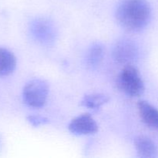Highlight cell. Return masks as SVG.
Instances as JSON below:
<instances>
[{
  "label": "cell",
  "mask_w": 158,
  "mask_h": 158,
  "mask_svg": "<svg viewBox=\"0 0 158 158\" xmlns=\"http://www.w3.org/2000/svg\"><path fill=\"white\" fill-rule=\"evenodd\" d=\"M138 48L134 42L128 39H123L117 42L113 49V57L120 64H132L137 58Z\"/></svg>",
  "instance_id": "cell-4"
},
{
  "label": "cell",
  "mask_w": 158,
  "mask_h": 158,
  "mask_svg": "<svg viewBox=\"0 0 158 158\" xmlns=\"http://www.w3.org/2000/svg\"><path fill=\"white\" fill-rule=\"evenodd\" d=\"M28 121L29 122V123L32 125L34 127H38L40 125L46 124L48 123L49 120L46 118V117H41V116L38 115H34V116H29L28 117Z\"/></svg>",
  "instance_id": "cell-12"
},
{
  "label": "cell",
  "mask_w": 158,
  "mask_h": 158,
  "mask_svg": "<svg viewBox=\"0 0 158 158\" xmlns=\"http://www.w3.org/2000/svg\"><path fill=\"white\" fill-rule=\"evenodd\" d=\"M49 91V86L45 80L34 79L28 82L23 88V101L30 107H43L47 101Z\"/></svg>",
  "instance_id": "cell-3"
},
{
  "label": "cell",
  "mask_w": 158,
  "mask_h": 158,
  "mask_svg": "<svg viewBox=\"0 0 158 158\" xmlns=\"http://www.w3.org/2000/svg\"><path fill=\"white\" fill-rule=\"evenodd\" d=\"M134 146L137 155L143 158H155L158 157V148L150 137L139 136L134 140Z\"/></svg>",
  "instance_id": "cell-8"
},
{
  "label": "cell",
  "mask_w": 158,
  "mask_h": 158,
  "mask_svg": "<svg viewBox=\"0 0 158 158\" xmlns=\"http://www.w3.org/2000/svg\"><path fill=\"white\" fill-rule=\"evenodd\" d=\"M68 129L77 135H89L98 131V125L90 114H83L71 120Z\"/></svg>",
  "instance_id": "cell-6"
},
{
  "label": "cell",
  "mask_w": 158,
  "mask_h": 158,
  "mask_svg": "<svg viewBox=\"0 0 158 158\" xmlns=\"http://www.w3.org/2000/svg\"><path fill=\"white\" fill-rule=\"evenodd\" d=\"M105 49L100 43H95L88 50L86 61L89 67L95 68L101 63L104 57Z\"/></svg>",
  "instance_id": "cell-11"
},
{
  "label": "cell",
  "mask_w": 158,
  "mask_h": 158,
  "mask_svg": "<svg viewBox=\"0 0 158 158\" xmlns=\"http://www.w3.org/2000/svg\"><path fill=\"white\" fill-rule=\"evenodd\" d=\"M120 91L131 97H138L143 94L144 83L138 69L132 64L125 65L117 80Z\"/></svg>",
  "instance_id": "cell-2"
},
{
  "label": "cell",
  "mask_w": 158,
  "mask_h": 158,
  "mask_svg": "<svg viewBox=\"0 0 158 158\" xmlns=\"http://www.w3.org/2000/svg\"><path fill=\"white\" fill-rule=\"evenodd\" d=\"M115 15L118 24L125 30L140 32L151 22L152 10L147 0H121Z\"/></svg>",
  "instance_id": "cell-1"
},
{
  "label": "cell",
  "mask_w": 158,
  "mask_h": 158,
  "mask_svg": "<svg viewBox=\"0 0 158 158\" xmlns=\"http://www.w3.org/2000/svg\"><path fill=\"white\" fill-rule=\"evenodd\" d=\"M110 100V97L103 94H92L86 95L81 100V106L93 110H97Z\"/></svg>",
  "instance_id": "cell-10"
},
{
  "label": "cell",
  "mask_w": 158,
  "mask_h": 158,
  "mask_svg": "<svg viewBox=\"0 0 158 158\" xmlns=\"http://www.w3.org/2000/svg\"><path fill=\"white\" fill-rule=\"evenodd\" d=\"M16 57L9 49L0 47V77H6L16 67Z\"/></svg>",
  "instance_id": "cell-9"
},
{
  "label": "cell",
  "mask_w": 158,
  "mask_h": 158,
  "mask_svg": "<svg viewBox=\"0 0 158 158\" xmlns=\"http://www.w3.org/2000/svg\"><path fill=\"white\" fill-rule=\"evenodd\" d=\"M31 32L35 40L43 44L52 43L56 35L55 27L46 19H35L31 26Z\"/></svg>",
  "instance_id": "cell-5"
},
{
  "label": "cell",
  "mask_w": 158,
  "mask_h": 158,
  "mask_svg": "<svg viewBox=\"0 0 158 158\" xmlns=\"http://www.w3.org/2000/svg\"><path fill=\"white\" fill-rule=\"evenodd\" d=\"M137 110L140 120L153 131L158 132V110L145 100H140L137 103Z\"/></svg>",
  "instance_id": "cell-7"
}]
</instances>
